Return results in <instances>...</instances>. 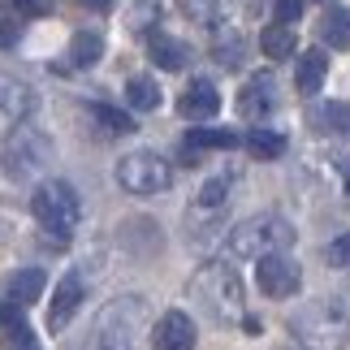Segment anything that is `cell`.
I'll use <instances>...</instances> for the list:
<instances>
[{"mask_svg": "<svg viewBox=\"0 0 350 350\" xmlns=\"http://www.w3.org/2000/svg\"><path fill=\"white\" fill-rule=\"evenodd\" d=\"M290 333L307 350H342L350 342V312L338 299H312L290 316Z\"/></svg>", "mask_w": 350, "mask_h": 350, "instance_id": "1", "label": "cell"}, {"mask_svg": "<svg viewBox=\"0 0 350 350\" xmlns=\"http://www.w3.org/2000/svg\"><path fill=\"white\" fill-rule=\"evenodd\" d=\"M147 303L139 294L113 299L104 312L96 316V333H91V350H143V333H147Z\"/></svg>", "mask_w": 350, "mask_h": 350, "instance_id": "2", "label": "cell"}, {"mask_svg": "<svg viewBox=\"0 0 350 350\" xmlns=\"http://www.w3.org/2000/svg\"><path fill=\"white\" fill-rule=\"evenodd\" d=\"M31 217L39 221V230H48L52 238H74L78 217H83V199L70 182H44L31 195Z\"/></svg>", "mask_w": 350, "mask_h": 350, "instance_id": "3", "label": "cell"}, {"mask_svg": "<svg viewBox=\"0 0 350 350\" xmlns=\"http://www.w3.org/2000/svg\"><path fill=\"white\" fill-rule=\"evenodd\" d=\"M0 165L13 182H31L52 165V139L35 126H18L5 139V152H0Z\"/></svg>", "mask_w": 350, "mask_h": 350, "instance_id": "4", "label": "cell"}, {"mask_svg": "<svg viewBox=\"0 0 350 350\" xmlns=\"http://www.w3.org/2000/svg\"><path fill=\"white\" fill-rule=\"evenodd\" d=\"M294 242V225L281 217H251L230 230V255L238 260H260V255L286 251Z\"/></svg>", "mask_w": 350, "mask_h": 350, "instance_id": "5", "label": "cell"}, {"mask_svg": "<svg viewBox=\"0 0 350 350\" xmlns=\"http://www.w3.org/2000/svg\"><path fill=\"white\" fill-rule=\"evenodd\" d=\"M191 290H195V299L204 303L217 320L242 316V281H238L234 268H225V264H204V268L195 273Z\"/></svg>", "mask_w": 350, "mask_h": 350, "instance_id": "6", "label": "cell"}, {"mask_svg": "<svg viewBox=\"0 0 350 350\" xmlns=\"http://www.w3.org/2000/svg\"><path fill=\"white\" fill-rule=\"evenodd\" d=\"M117 182L126 186L130 195H160V191H169L173 169L156 152H130V156H121V165H117Z\"/></svg>", "mask_w": 350, "mask_h": 350, "instance_id": "7", "label": "cell"}, {"mask_svg": "<svg viewBox=\"0 0 350 350\" xmlns=\"http://www.w3.org/2000/svg\"><path fill=\"white\" fill-rule=\"evenodd\" d=\"M255 281H260V290L268 294V299H294L299 286H303V273H299V264H294L286 251H273V255H260Z\"/></svg>", "mask_w": 350, "mask_h": 350, "instance_id": "8", "label": "cell"}, {"mask_svg": "<svg viewBox=\"0 0 350 350\" xmlns=\"http://www.w3.org/2000/svg\"><path fill=\"white\" fill-rule=\"evenodd\" d=\"M78 307H83V277H78V273H65V277H61V286L52 290L48 329H52V333H65V325L74 320Z\"/></svg>", "mask_w": 350, "mask_h": 350, "instance_id": "9", "label": "cell"}, {"mask_svg": "<svg viewBox=\"0 0 350 350\" xmlns=\"http://www.w3.org/2000/svg\"><path fill=\"white\" fill-rule=\"evenodd\" d=\"M156 350H195V320L186 312H165L152 329Z\"/></svg>", "mask_w": 350, "mask_h": 350, "instance_id": "10", "label": "cell"}, {"mask_svg": "<svg viewBox=\"0 0 350 350\" xmlns=\"http://www.w3.org/2000/svg\"><path fill=\"white\" fill-rule=\"evenodd\" d=\"M277 109V83L268 74H255L247 87L238 91V113L242 117H251V121H260Z\"/></svg>", "mask_w": 350, "mask_h": 350, "instance_id": "11", "label": "cell"}, {"mask_svg": "<svg viewBox=\"0 0 350 350\" xmlns=\"http://www.w3.org/2000/svg\"><path fill=\"white\" fill-rule=\"evenodd\" d=\"M217 109H221V91L212 87L208 78H195L178 100V113L186 121H208V117H217Z\"/></svg>", "mask_w": 350, "mask_h": 350, "instance_id": "12", "label": "cell"}, {"mask_svg": "<svg viewBox=\"0 0 350 350\" xmlns=\"http://www.w3.org/2000/svg\"><path fill=\"white\" fill-rule=\"evenodd\" d=\"M147 57H152L160 70H186V61H191V48H186L182 39L156 31L152 39H147Z\"/></svg>", "mask_w": 350, "mask_h": 350, "instance_id": "13", "label": "cell"}, {"mask_svg": "<svg viewBox=\"0 0 350 350\" xmlns=\"http://www.w3.org/2000/svg\"><path fill=\"white\" fill-rule=\"evenodd\" d=\"M325 78H329V57L325 52H303L299 70H294V87H299L303 96H316V91L325 87Z\"/></svg>", "mask_w": 350, "mask_h": 350, "instance_id": "14", "label": "cell"}, {"mask_svg": "<svg viewBox=\"0 0 350 350\" xmlns=\"http://www.w3.org/2000/svg\"><path fill=\"white\" fill-rule=\"evenodd\" d=\"M44 286H48V277L39 273V268H18V273L9 277V286H5V294H9L13 303L31 307L35 299H44Z\"/></svg>", "mask_w": 350, "mask_h": 350, "instance_id": "15", "label": "cell"}, {"mask_svg": "<svg viewBox=\"0 0 350 350\" xmlns=\"http://www.w3.org/2000/svg\"><path fill=\"white\" fill-rule=\"evenodd\" d=\"M0 113H9L13 121H26L35 113V91L22 83H0Z\"/></svg>", "mask_w": 350, "mask_h": 350, "instance_id": "16", "label": "cell"}, {"mask_svg": "<svg viewBox=\"0 0 350 350\" xmlns=\"http://www.w3.org/2000/svg\"><path fill=\"white\" fill-rule=\"evenodd\" d=\"M294 26L286 22H273V26H264V35H260V48H264V57H273V61H286L294 57Z\"/></svg>", "mask_w": 350, "mask_h": 350, "instance_id": "17", "label": "cell"}, {"mask_svg": "<svg viewBox=\"0 0 350 350\" xmlns=\"http://www.w3.org/2000/svg\"><path fill=\"white\" fill-rule=\"evenodd\" d=\"M212 57H217L225 70H238L242 57H247V39H242L234 26H225V31H217V39H212Z\"/></svg>", "mask_w": 350, "mask_h": 350, "instance_id": "18", "label": "cell"}, {"mask_svg": "<svg viewBox=\"0 0 350 350\" xmlns=\"http://www.w3.org/2000/svg\"><path fill=\"white\" fill-rule=\"evenodd\" d=\"M312 126L320 134H350V104H338V100L320 104V109H312Z\"/></svg>", "mask_w": 350, "mask_h": 350, "instance_id": "19", "label": "cell"}, {"mask_svg": "<svg viewBox=\"0 0 350 350\" xmlns=\"http://www.w3.org/2000/svg\"><path fill=\"white\" fill-rule=\"evenodd\" d=\"M320 39H325L329 48H350V9H329L325 18H320Z\"/></svg>", "mask_w": 350, "mask_h": 350, "instance_id": "20", "label": "cell"}, {"mask_svg": "<svg viewBox=\"0 0 350 350\" xmlns=\"http://www.w3.org/2000/svg\"><path fill=\"white\" fill-rule=\"evenodd\" d=\"M230 191H234V178H212V182H204L199 186V195H195V208L199 212H221L225 204H230Z\"/></svg>", "mask_w": 350, "mask_h": 350, "instance_id": "21", "label": "cell"}, {"mask_svg": "<svg viewBox=\"0 0 350 350\" xmlns=\"http://www.w3.org/2000/svg\"><path fill=\"white\" fill-rule=\"evenodd\" d=\"M186 147H191V152H208V147L230 152V147H238V134L234 130H208V126H199V130L186 134Z\"/></svg>", "mask_w": 350, "mask_h": 350, "instance_id": "22", "label": "cell"}, {"mask_svg": "<svg viewBox=\"0 0 350 350\" xmlns=\"http://www.w3.org/2000/svg\"><path fill=\"white\" fill-rule=\"evenodd\" d=\"M178 9L199 26H221L225 22V0H178Z\"/></svg>", "mask_w": 350, "mask_h": 350, "instance_id": "23", "label": "cell"}, {"mask_svg": "<svg viewBox=\"0 0 350 350\" xmlns=\"http://www.w3.org/2000/svg\"><path fill=\"white\" fill-rule=\"evenodd\" d=\"M126 100H130V109H139V113H156L160 109V87L152 83V78H130Z\"/></svg>", "mask_w": 350, "mask_h": 350, "instance_id": "24", "label": "cell"}, {"mask_svg": "<svg viewBox=\"0 0 350 350\" xmlns=\"http://www.w3.org/2000/svg\"><path fill=\"white\" fill-rule=\"evenodd\" d=\"M70 57H74V65H96L100 57H104V39L96 35V31H78L74 39H70Z\"/></svg>", "mask_w": 350, "mask_h": 350, "instance_id": "25", "label": "cell"}, {"mask_svg": "<svg viewBox=\"0 0 350 350\" xmlns=\"http://www.w3.org/2000/svg\"><path fill=\"white\" fill-rule=\"evenodd\" d=\"M247 152L255 160H277V156H286V139L273 130H251L247 134Z\"/></svg>", "mask_w": 350, "mask_h": 350, "instance_id": "26", "label": "cell"}, {"mask_svg": "<svg viewBox=\"0 0 350 350\" xmlns=\"http://www.w3.org/2000/svg\"><path fill=\"white\" fill-rule=\"evenodd\" d=\"M87 117H91V121H100V126L109 130V134H130V130H134V117H126L121 109H109V104H91Z\"/></svg>", "mask_w": 350, "mask_h": 350, "instance_id": "27", "label": "cell"}, {"mask_svg": "<svg viewBox=\"0 0 350 350\" xmlns=\"http://www.w3.org/2000/svg\"><path fill=\"white\" fill-rule=\"evenodd\" d=\"M0 350H39L31 325H26V320H22V325H9L5 338H0Z\"/></svg>", "mask_w": 350, "mask_h": 350, "instance_id": "28", "label": "cell"}, {"mask_svg": "<svg viewBox=\"0 0 350 350\" xmlns=\"http://www.w3.org/2000/svg\"><path fill=\"white\" fill-rule=\"evenodd\" d=\"M325 260L333 264V268H350V234H338L329 242V251H325Z\"/></svg>", "mask_w": 350, "mask_h": 350, "instance_id": "29", "label": "cell"}, {"mask_svg": "<svg viewBox=\"0 0 350 350\" xmlns=\"http://www.w3.org/2000/svg\"><path fill=\"white\" fill-rule=\"evenodd\" d=\"M5 9H18L22 18H44V13H52V0H0Z\"/></svg>", "mask_w": 350, "mask_h": 350, "instance_id": "30", "label": "cell"}, {"mask_svg": "<svg viewBox=\"0 0 350 350\" xmlns=\"http://www.w3.org/2000/svg\"><path fill=\"white\" fill-rule=\"evenodd\" d=\"M273 18L286 22V26H294V22L303 18V0H273Z\"/></svg>", "mask_w": 350, "mask_h": 350, "instance_id": "31", "label": "cell"}, {"mask_svg": "<svg viewBox=\"0 0 350 350\" xmlns=\"http://www.w3.org/2000/svg\"><path fill=\"white\" fill-rule=\"evenodd\" d=\"M13 39H18V26H13V22H0V48H9Z\"/></svg>", "mask_w": 350, "mask_h": 350, "instance_id": "32", "label": "cell"}, {"mask_svg": "<svg viewBox=\"0 0 350 350\" xmlns=\"http://www.w3.org/2000/svg\"><path fill=\"white\" fill-rule=\"evenodd\" d=\"M342 178H346V199H350V160L342 165Z\"/></svg>", "mask_w": 350, "mask_h": 350, "instance_id": "33", "label": "cell"}, {"mask_svg": "<svg viewBox=\"0 0 350 350\" xmlns=\"http://www.w3.org/2000/svg\"><path fill=\"white\" fill-rule=\"evenodd\" d=\"M87 5H96V9H109V5H113V0H87Z\"/></svg>", "mask_w": 350, "mask_h": 350, "instance_id": "34", "label": "cell"}, {"mask_svg": "<svg viewBox=\"0 0 350 350\" xmlns=\"http://www.w3.org/2000/svg\"><path fill=\"white\" fill-rule=\"evenodd\" d=\"M316 5H325V0H316Z\"/></svg>", "mask_w": 350, "mask_h": 350, "instance_id": "35", "label": "cell"}]
</instances>
